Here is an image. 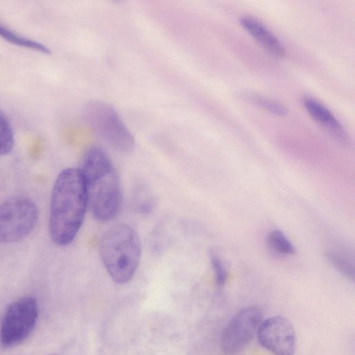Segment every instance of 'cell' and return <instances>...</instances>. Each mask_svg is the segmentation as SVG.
Listing matches in <instances>:
<instances>
[{
  "mask_svg": "<svg viewBox=\"0 0 355 355\" xmlns=\"http://www.w3.org/2000/svg\"><path fill=\"white\" fill-rule=\"evenodd\" d=\"M243 97L249 102L275 114L284 116L287 112L286 109L282 104L263 96L252 93H245Z\"/></svg>",
  "mask_w": 355,
  "mask_h": 355,
  "instance_id": "cell-15",
  "label": "cell"
},
{
  "mask_svg": "<svg viewBox=\"0 0 355 355\" xmlns=\"http://www.w3.org/2000/svg\"><path fill=\"white\" fill-rule=\"evenodd\" d=\"M15 144L12 127L6 116L0 110V156L10 153Z\"/></svg>",
  "mask_w": 355,
  "mask_h": 355,
  "instance_id": "cell-14",
  "label": "cell"
},
{
  "mask_svg": "<svg viewBox=\"0 0 355 355\" xmlns=\"http://www.w3.org/2000/svg\"><path fill=\"white\" fill-rule=\"evenodd\" d=\"M0 37L16 46L49 54L51 50L44 44L18 34L0 23Z\"/></svg>",
  "mask_w": 355,
  "mask_h": 355,
  "instance_id": "cell-11",
  "label": "cell"
},
{
  "mask_svg": "<svg viewBox=\"0 0 355 355\" xmlns=\"http://www.w3.org/2000/svg\"><path fill=\"white\" fill-rule=\"evenodd\" d=\"M302 103L313 119L322 124L338 139L347 142V136L346 132L339 121L326 107L315 98L308 96L302 98Z\"/></svg>",
  "mask_w": 355,
  "mask_h": 355,
  "instance_id": "cell-9",
  "label": "cell"
},
{
  "mask_svg": "<svg viewBox=\"0 0 355 355\" xmlns=\"http://www.w3.org/2000/svg\"><path fill=\"white\" fill-rule=\"evenodd\" d=\"M267 242L271 249L279 254L293 255L296 252L294 245L280 230L271 231L267 236Z\"/></svg>",
  "mask_w": 355,
  "mask_h": 355,
  "instance_id": "cell-13",
  "label": "cell"
},
{
  "mask_svg": "<svg viewBox=\"0 0 355 355\" xmlns=\"http://www.w3.org/2000/svg\"><path fill=\"white\" fill-rule=\"evenodd\" d=\"M50 355H63V354H58V353H54V354H51Z\"/></svg>",
  "mask_w": 355,
  "mask_h": 355,
  "instance_id": "cell-17",
  "label": "cell"
},
{
  "mask_svg": "<svg viewBox=\"0 0 355 355\" xmlns=\"http://www.w3.org/2000/svg\"><path fill=\"white\" fill-rule=\"evenodd\" d=\"M83 114L89 128L112 147L124 153L133 150L134 137L113 107L93 101L85 105Z\"/></svg>",
  "mask_w": 355,
  "mask_h": 355,
  "instance_id": "cell-4",
  "label": "cell"
},
{
  "mask_svg": "<svg viewBox=\"0 0 355 355\" xmlns=\"http://www.w3.org/2000/svg\"><path fill=\"white\" fill-rule=\"evenodd\" d=\"M240 23L267 51L276 56L285 55V49L281 42L260 21L252 17L245 16L241 18Z\"/></svg>",
  "mask_w": 355,
  "mask_h": 355,
  "instance_id": "cell-10",
  "label": "cell"
},
{
  "mask_svg": "<svg viewBox=\"0 0 355 355\" xmlns=\"http://www.w3.org/2000/svg\"><path fill=\"white\" fill-rule=\"evenodd\" d=\"M38 313L37 300L33 296H24L10 303L0 324L1 345L8 348L24 342L34 329Z\"/></svg>",
  "mask_w": 355,
  "mask_h": 355,
  "instance_id": "cell-5",
  "label": "cell"
},
{
  "mask_svg": "<svg viewBox=\"0 0 355 355\" xmlns=\"http://www.w3.org/2000/svg\"><path fill=\"white\" fill-rule=\"evenodd\" d=\"M210 261L216 284L220 286H223L227 279V272L223 263L218 257L214 253L210 255Z\"/></svg>",
  "mask_w": 355,
  "mask_h": 355,
  "instance_id": "cell-16",
  "label": "cell"
},
{
  "mask_svg": "<svg viewBox=\"0 0 355 355\" xmlns=\"http://www.w3.org/2000/svg\"><path fill=\"white\" fill-rule=\"evenodd\" d=\"M38 210L28 198L17 196L0 205V242L13 243L23 239L35 227Z\"/></svg>",
  "mask_w": 355,
  "mask_h": 355,
  "instance_id": "cell-6",
  "label": "cell"
},
{
  "mask_svg": "<svg viewBox=\"0 0 355 355\" xmlns=\"http://www.w3.org/2000/svg\"><path fill=\"white\" fill-rule=\"evenodd\" d=\"M262 311L257 306L238 311L228 321L220 337V348L225 355H234L252 340L262 321Z\"/></svg>",
  "mask_w": 355,
  "mask_h": 355,
  "instance_id": "cell-7",
  "label": "cell"
},
{
  "mask_svg": "<svg viewBox=\"0 0 355 355\" xmlns=\"http://www.w3.org/2000/svg\"><path fill=\"white\" fill-rule=\"evenodd\" d=\"M100 254L112 280L125 284L132 278L139 264L141 254L139 237L129 225L116 224L103 234Z\"/></svg>",
  "mask_w": 355,
  "mask_h": 355,
  "instance_id": "cell-3",
  "label": "cell"
},
{
  "mask_svg": "<svg viewBox=\"0 0 355 355\" xmlns=\"http://www.w3.org/2000/svg\"><path fill=\"white\" fill-rule=\"evenodd\" d=\"M326 258L328 261L342 275H345L349 279H354V266L347 257L340 252L328 250L325 252Z\"/></svg>",
  "mask_w": 355,
  "mask_h": 355,
  "instance_id": "cell-12",
  "label": "cell"
},
{
  "mask_svg": "<svg viewBox=\"0 0 355 355\" xmlns=\"http://www.w3.org/2000/svg\"><path fill=\"white\" fill-rule=\"evenodd\" d=\"M80 170L93 216L101 222L114 218L121 207L122 192L118 173L107 154L99 147L90 148Z\"/></svg>",
  "mask_w": 355,
  "mask_h": 355,
  "instance_id": "cell-2",
  "label": "cell"
},
{
  "mask_svg": "<svg viewBox=\"0 0 355 355\" xmlns=\"http://www.w3.org/2000/svg\"><path fill=\"white\" fill-rule=\"evenodd\" d=\"M87 207L86 189L80 168H64L55 181L51 198L49 233L54 243L65 246L73 241Z\"/></svg>",
  "mask_w": 355,
  "mask_h": 355,
  "instance_id": "cell-1",
  "label": "cell"
},
{
  "mask_svg": "<svg viewBox=\"0 0 355 355\" xmlns=\"http://www.w3.org/2000/svg\"><path fill=\"white\" fill-rule=\"evenodd\" d=\"M259 344L274 355H293L297 338L292 324L282 316L261 321L257 329Z\"/></svg>",
  "mask_w": 355,
  "mask_h": 355,
  "instance_id": "cell-8",
  "label": "cell"
}]
</instances>
